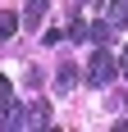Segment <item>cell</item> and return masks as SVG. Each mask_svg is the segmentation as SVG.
Instances as JSON below:
<instances>
[{
    "label": "cell",
    "instance_id": "cell-6",
    "mask_svg": "<svg viewBox=\"0 0 128 132\" xmlns=\"http://www.w3.org/2000/svg\"><path fill=\"white\" fill-rule=\"evenodd\" d=\"M18 27H23V23H18V14H9V9H0V41H9L14 32H18Z\"/></svg>",
    "mask_w": 128,
    "mask_h": 132
},
{
    "label": "cell",
    "instance_id": "cell-3",
    "mask_svg": "<svg viewBox=\"0 0 128 132\" xmlns=\"http://www.w3.org/2000/svg\"><path fill=\"white\" fill-rule=\"evenodd\" d=\"M46 5H51V0H27V9H23V18H18V23H23L27 32H37L41 18H46Z\"/></svg>",
    "mask_w": 128,
    "mask_h": 132
},
{
    "label": "cell",
    "instance_id": "cell-2",
    "mask_svg": "<svg viewBox=\"0 0 128 132\" xmlns=\"http://www.w3.org/2000/svg\"><path fill=\"white\" fill-rule=\"evenodd\" d=\"M0 128H5V132H14V128H32V109L5 100V109H0Z\"/></svg>",
    "mask_w": 128,
    "mask_h": 132
},
{
    "label": "cell",
    "instance_id": "cell-8",
    "mask_svg": "<svg viewBox=\"0 0 128 132\" xmlns=\"http://www.w3.org/2000/svg\"><path fill=\"white\" fill-rule=\"evenodd\" d=\"M87 37L96 41V46H105V41L115 37V27H110V23H91V27H87Z\"/></svg>",
    "mask_w": 128,
    "mask_h": 132
},
{
    "label": "cell",
    "instance_id": "cell-7",
    "mask_svg": "<svg viewBox=\"0 0 128 132\" xmlns=\"http://www.w3.org/2000/svg\"><path fill=\"white\" fill-rule=\"evenodd\" d=\"M51 105H46V100H37V105H32V128H51Z\"/></svg>",
    "mask_w": 128,
    "mask_h": 132
},
{
    "label": "cell",
    "instance_id": "cell-4",
    "mask_svg": "<svg viewBox=\"0 0 128 132\" xmlns=\"http://www.w3.org/2000/svg\"><path fill=\"white\" fill-rule=\"evenodd\" d=\"M105 5H110V9H105V23L119 32V27L128 23V0H105Z\"/></svg>",
    "mask_w": 128,
    "mask_h": 132
},
{
    "label": "cell",
    "instance_id": "cell-1",
    "mask_svg": "<svg viewBox=\"0 0 128 132\" xmlns=\"http://www.w3.org/2000/svg\"><path fill=\"white\" fill-rule=\"evenodd\" d=\"M115 78H119V68H115V59H110V50L96 46V55H91V64H87V82L91 87H110Z\"/></svg>",
    "mask_w": 128,
    "mask_h": 132
},
{
    "label": "cell",
    "instance_id": "cell-10",
    "mask_svg": "<svg viewBox=\"0 0 128 132\" xmlns=\"http://www.w3.org/2000/svg\"><path fill=\"white\" fill-rule=\"evenodd\" d=\"M124 78H128V50H124Z\"/></svg>",
    "mask_w": 128,
    "mask_h": 132
},
{
    "label": "cell",
    "instance_id": "cell-5",
    "mask_svg": "<svg viewBox=\"0 0 128 132\" xmlns=\"http://www.w3.org/2000/svg\"><path fill=\"white\" fill-rule=\"evenodd\" d=\"M55 87H60V91H73V87H78V68L69 64V59H64L60 73H55Z\"/></svg>",
    "mask_w": 128,
    "mask_h": 132
},
{
    "label": "cell",
    "instance_id": "cell-9",
    "mask_svg": "<svg viewBox=\"0 0 128 132\" xmlns=\"http://www.w3.org/2000/svg\"><path fill=\"white\" fill-rule=\"evenodd\" d=\"M9 96H14V87H9V78H0V105H5Z\"/></svg>",
    "mask_w": 128,
    "mask_h": 132
}]
</instances>
